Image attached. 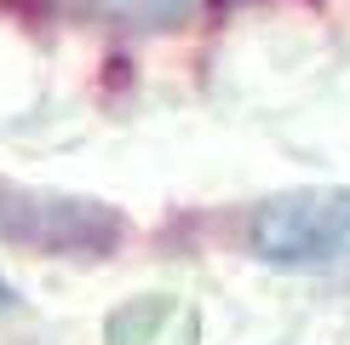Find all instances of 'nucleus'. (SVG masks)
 <instances>
[{
  "label": "nucleus",
  "mask_w": 350,
  "mask_h": 345,
  "mask_svg": "<svg viewBox=\"0 0 350 345\" xmlns=\"http://www.w3.org/2000/svg\"><path fill=\"white\" fill-rule=\"evenodd\" d=\"M247 253L270 270H345L350 265V184L282 190L247 213Z\"/></svg>",
  "instance_id": "obj_1"
},
{
  "label": "nucleus",
  "mask_w": 350,
  "mask_h": 345,
  "mask_svg": "<svg viewBox=\"0 0 350 345\" xmlns=\"http://www.w3.org/2000/svg\"><path fill=\"white\" fill-rule=\"evenodd\" d=\"M126 213L92 196L40 190V184L0 179V242L52 259H104L121 248Z\"/></svg>",
  "instance_id": "obj_2"
},
{
  "label": "nucleus",
  "mask_w": 350,
  "mask_h": 345,
  "mask_svg": "<svg viewBox=\"0 0 350 345\" xmlns=\"http://www.w3.org/2000/svg\"><path fill=\"white\" fill-rule=\"evenodd\" d=\"M104 345H201V316L178 294H138L109 311Z\"/></svg>",
  "instance_id": "obj_3"
},
{
  "label": "nucleus",
  "mask_w": 350,
  "mask_h": 345,
  "mask_svg": "<svg viewBox=\"0 0 350 345\" xmlns=\"http://www.w3.org/2000/svg\"><path fill=\"white\" fill-rule=\"evenodd\" d=\"M98 6L109 12V18L121 23H138V29H167L196 12V0H98Z\"/></svg>",
  "instance_id": "obj_4"
},
{
  "label": "nucleus",
  "mask_w": 350,
  "mask_h": 345,
  "mask_svg": "<svg viewBox=\"0 0 350 345\" xmlns=\"http://www.w3.org/2000/svg\"><path fill=\"white\" fill-rule=\"evenodd\" d=\"M12 305H18V288H12V282H6V277H0V316H6V311H12Z\"/></svg>",
  "instance_id": "obj_5"
}]
</instances>
